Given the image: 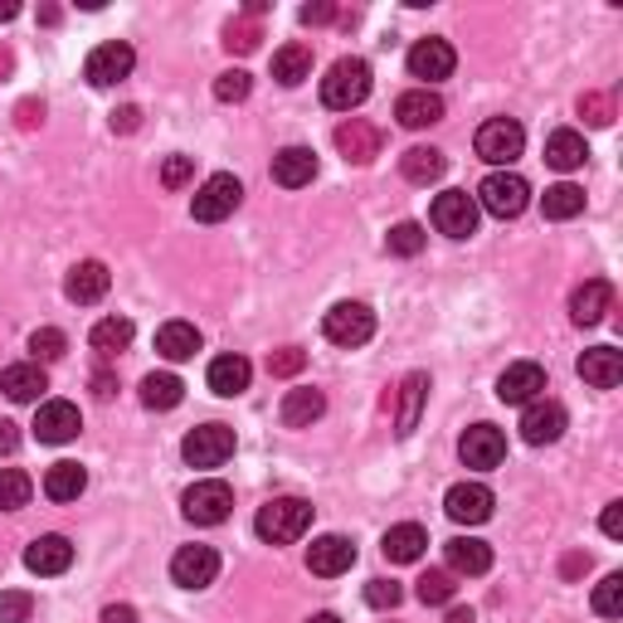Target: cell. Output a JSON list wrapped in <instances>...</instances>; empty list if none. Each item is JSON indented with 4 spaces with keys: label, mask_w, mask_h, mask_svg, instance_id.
I'll return each mask as SVG.
<instances>
[{
    "label": "cell",
    "mask_w": 623,
    "mask_h": 623,
    "mask_svg": "<svg viewBox=\"0 0 623 623\" xmlns=\"http://www.w3.org/2000/svg\"><path fill=\"white\" fill-rule=\"evenodd\" d=\"M254 531L268 541V546H288V541H302L312 531V507L302 497H274L268 507H258Z\"/></svg>",
    "instance_id": "1"
},
{
    "label": "cell",
    "mask_w": 623,
    "mask_h": 623,
    "mask_svg": "<svg viewBox=\"0 0 623 623\" xmlns=\"http://www.w3.org/2000/svg\"><path fill=\"white\" fill-rule=\"evenodd\" d=\"M370 98V64L366 59H336L322 78V103L332 112H351Z\"/></svg>",
    "instance_id": "2"
},
{
    "label": "cell",
    "mask_w": 623,
    "mask_h": 623,
    "mask_svg": "<svg viewBox=\"0 0 623 623\" xmlns=\"http://www.w3.org/2000/svg\"><path fill=\"white\" fill-rule=\"evenodd\" d=\"M472 200H478L487 214H497V220H516V214L531 205V186L516 171H492L478 186V196Z\"/></svg>",
    "instance_id": "3"
},
{
    "label": "cell",
    "mask_w": 623,
    "mask_h": 623,
    "mask_svg": "<svg viewBox=\"0 0 623 623\" xmlns=\"http://www.w3.org/2000/svg\"><path fill=\"white\" fill-rule=\"evenodd\" d=\"M322 332H326V342L332 346L356 351V346H366L370 336H376V312H370L366 302H336V308L326 312Z\"/></svg>",
    "instance_id": "4"
},
{
    "label": "cell",
    "mask_w": 623,
    "mask_h": 623,
    "mask_svg": "<svg viewBox=\"0 0 623 623\" xmlns=\"http://www.w3.org/2000/svg\"><path fill=\"white\" fill-rule=\"evenodd\" d=\"M240 200H244V186L234 180L230 171H220V176H210L205 186L196 190V200H190V214H196L200 224H220V220H230L234 210H240Z\"/></svg>",
    "instance_id": "5"
},
{
    "label": "cell",
    "mask_w": 623,
    "mask_h": 623,
    "mask_svg": "<svg viewBox=\"0 0 623 623\" xmlns=\"http://www.w3.org/2000/svg\"><path fill=\"white\" fill-rule=\"evenodd\" d=\"M190 468H220V463L234 458V429L230 424H200L186 434V444H180Z\"/></svg>",
    "instance_id": "6"
},
{
    "label": "cell",
    "mask_w": 623,
    "mask_h": 623,
    "mask_svg": "<svg viewBox=\"0 0 623 623\" xmlns=\"http://www.w3.org/2000/svg\"><path fill=\"white\" fill-rule=\"evenodd\" d=\"M521 146H526V132L512 118H492L478 127V156L487 166H512L521 156Z\"/></svg>",
    "instance_id": "7"
},
{
    "label": "cell",
    "mask_w": 623,
    "mask_h": 623,
    "mask_svg": "<svg viewBox=\"0 0 623 623\" xmlns=\"http://www.w3.org/2000/svg\"><path fill=\"white\" fill-rule=\"evenodd\" d=\"M180 512H186V521H196V526H220V521H230L234 512V492L224 482H196L186 492V502H180Z\"/></svg>",
    "instance_id": "8"
},
{
    "label": "cell",
    "mask_w": 623,
    "mask_h": 623,
    "mask_svg": "<svg viewBox=\"0 0 623 623\" xmlns=\"http://www.w3.org/2000/svg\"><path fill=\"white\" fill-rule=\"evenodd\" d=\"M132 64H137L132 44H127V40H108V44H98V49L88 54L84 78H88L93 88H112V84H122V78L132 74Z\"/></svg>",
    "instance_id": "9"
},
{
    "label": "cell",
    "mask_w": 623,
    "mask_h": 623,
    "mask_svg": "<svg viewBox=\"0 0 623 623\" xmlns=\"http://www.w3.org/2000/svg\"><path fill=\"white\" fill-rule=\"evenodd\" d=\"M434 230L448 234V240L478 234V200H472L468 190H444V196L434 200Z\"/></svg>",
    "instance_id": "10"
},
{
    "label": "cell",
    "mask_w": 623,
    "mask_h": 623,
    "mask_svg": "<svg viewBox=\"0 0 623 623\" xmlns=\"http://www.w3.org/2000/svg\"><path fill=\"white\" fill-rule=\"evenodd\" d=\"M492 507H497V497H492V487H482V482H458V487H448V497H444V512L458 521V526H482V521L492 516Z\"/></svg>",
    "instance_id": "11"
},
{
    "label": "cell",
    "mask_w": 623,
    "mask_h": 623,
    "mask_svg": "<svg viewBox=\"0 0 623 623\" xmlns=\"http://www.w3.org/2000/svg\"><path fill=\"white\" fill-rule=\"evenodd\" d=\"M458 458L468 463V468H478V472L497 468V463L507 458V434L502 429H492V424H472L468 434L458 438Z\"/></svg>",
    "instance_id": "12"
},
{
    "label": "cell",
    "mask_w": 623,
    "mask_h": 623,
    "mask_svg": "<svg viewBox=\"0 0 623 623\" xmlns=\"http://www.w3.org/2000/svg\"><path fill=\"white\" fill-rule=\"evenodd\" d=\"M214 575H220V555H214V546H180L176 550L171 580L180 589H205V585H214Z\"/></svg>",
    "instance_id": "13"
},
{
    "label": "cell",
    "mask_w": 623,
    "mask_h": 623,
    "mask_svg": "<svg viewBox=\"0 0 623 623\" xmlns=\"http://www.w3.org/2000/svg\"><path fill=\"white\" fill-rule=\"evenodd\" d=\"M541 390H546V370L536 360H516L497 380V400L502 404H531V400H541Z\"/></svg>",
    "instance_id": "14"
},
{
    "label": "cell",
    "mask_w": 623,
    "mask_h": 623,
    "mask_svg": "<svg viewBox=\"0 0 623 623\" xmlns=\"http://www.w3.org/2000/svg\"><path fill=\"white\" fill-rule=\"evenodd\" d=\"M565 424H570V419H565V404H555V400H531L526 404V414H521V438H526V444H555V438L565 434Z\"/></svg>",
    "instance_id": "15"
},
{
    "label": "cell",
    "mask_w": 623,
    "mask_h": 623,
    "mask_svg": "<svg viewBox=\"0 0 623 623\" xmlns=\"http://www.w3.org/2000/svg\"><path fill=\"white\" fill-rule=\"evenodd\" d=\"M78 429H84V419H78V404H69V400L40 404V414H35L40 444H69V438H78Z\"/></svg>",
    "instance_id": "16"
},
{
    "label": "cell",
    "mask_w": 623,
    "mask_h": 623,
    "mask_svg": "<svg viewBox=\"0 0 623 623\" xmlns=\"http://www.w3.org/2000/svg\"><path fill=\"white\" fill-rule=\"evenodd\" d=\"M112 288V274L98 258H84V264L69 268V278H64V292H69V302H78V308H88V302H103Z\"/></svg>",
    "instance_id": "17"
},
{
    "label": "cell",
    "mask_w": 623,
    "mask_h": 623,
    "mask_svg": "<svg viewBox=\"0 0 623 623\" xmlns=\"http://www.w3.org/2000/svg\"><path fill=\"white\" fill-rule=\"evenodd\" d=\"M351 565H356V546H351L346 536H316L312 550H308V570L322 575V580H336V575H346Z\"/></svg>",
    "instance_id": "18"
},
{
    "label": "cell",
    "mask_w": 623,
    "mask_h": 623,
    "mask_svg": "<svg viewBox=\"0 0 623 623\" xmlns=\"http://www.w3.org/2000/svg\"><path fill=\"white\" fill-rule=\"evenodd\" d=\"M604 312H614V282L589 278L585 288H575V298H570L575 326H599L604 322Z\"/></svg>",
    "instance_id": "19"
},
{
    "label": "cell",
    "mask_w": 623,
    "mask_h": 623,
    "mask_svg": "<svg viewBox=\"0 0 623 623\" xmlns=\"http://www.w3.org/2000/svg\"><path fill=\"white\" fill-rule=\"evenodd\" d=\"M336 152H342L346 162H356V166L376 162L380 156V127H370L366 118L342 122V127H336Z\"/></svg>",
    "instance_id": "20"
},
{
    "label": "cell",
    "mask_w": 623,
    "mask_h": 623,
    "mask_svg": "<svg viewBox=\"0 0 623 623\" xmlns=\"http://www.w3.org/2000/svg\"><path fill=\"white\" fill-rule=\"evenodd\" d=\"M453 64H458V54H453L448 40H419L414 49H410V74L424 78V84H438V78H448Z\"/></svg>",
    "instance_id": "21"
},
{
    "label": "cell",
    "mask_w": 623,
    "mask_h": 623,
    "mask_svg": "<svg viewBox=\"0 0 623 623\" xmlns=\"http://www.w3.org/2000/svg\"><path fill=\"white\" fill-rule=\"evenodd\" d=\"M394 118L410 132L434 127V122H444V98H438L434 88H410V93H400V103H394Z\"/></svg>",
    "instance_id": "22"
},
{
    "label": "cell",
    "mask_w": 623,
    "mask_h": 623,
    "mask_svg": "<svg viewBox=\"0 0 623 623\" xmlns=\"http://www.w3.org/2000/svg\"><path fill=\"white\" fill-rule=\"evenodd\" d=\"M274 180L282 190H302L316 180V152L312 146H282L274 156Z\"/></svg>",
    "instance_id": "23"
},
{
    "label": "cell",
    "mask_w": 623,
    "mask_h": 623,
    "mask_svg": "<svg viewBox=\"0 0 623 623\" xmlns=\"http://www.w3.org/2000/svg\"><path fill=\"white\" fill-rule=\"evenodd\" d=\"M0 390H5V400L15 404H35L44 390H49V376L35 366V360H25V366H5L0 370Z\"/></svg>",
    "instance_id": "24"
},
{
    "label": "cell",
    "mask_w": 623,
    "mask_h": 623,
    "mask_svg": "<svg viewBox=\"0 0 623 623\" xmlns=\"http://www.w3.org/2000/svg\"><path fill=\"white\" fill-rule=\"evenodd\" d=\"M205 380H210V390L220 394V400H234V394L248 390V380H254V366H248L244 356H214Z\"/></svg>",
    "instance_id": "25"
},
{
    "label": "cell",
    "mask_w": 623,
    "mask_h": 623,
    "mask_svg": "<svg viewBox=\"0 0 623 623\" xmlns=\"http://www.w3.org/2000/svg\"><path fill=\"white\" fill-rule=\"evenodd\" d=\"M25 565H30L35 575H64V570L74 565V546H69V536H40V541H30Z\"/></svg>",
    "instance_id": "26"
},
{
    "label": "cell",
    "mask_w": 623,
    "mask_h": 623,
    "mask_svg": "<svg viewBox=\"0 0 623 623\" xmlns=\"http://www.w3.org/2000/svg\"><path fill=\"white\" fill-rule=\"evenodd\" d=\"M580 380L594 385V390H614V385L623 380V356L614 346H594L580 356Z\"/></svg>",
    "instance_id": "27"
},
{
    "label": "cell",
    "mask_w": 623,
    "mask_h": 623,
    "mask_svg": "<svg viewBox=\"0 0 623 623\" xmlns=\"http://www.w3.org/2000/svg\"><path fill=\"white\" fill-rule=\"evenodd\" d=\"M424 546H429V531L414 526V521H404V526H390V531H385V541H380L385 560H394V565H414L419 555H424Z\"/></svg>",
    "instance_id": "28"
},
{
    "label": "cell",
    "mask_w": 623,
    "mask_h": 623,
    "mask_svg": "<svg viewBox=\"0 0 623 623\" xmlns=\"http://www.w3.org/2000/svg\"><path fill=\"white\" fill-rule=\"evenodd\" d=\"M400 171L410 186H434V180L448 171V156L438 152V146H410V152L400 156Z\"/></svg>",
    "instance_id": "29"
},
{
    "label": "cell",
    "mask_w": 623,
    "mask_h": 623,
    "mask_svg": "<svg viewBox=\"0 0 623 623\" xmlns=\"http://www.w3.org/2000/svg\"><path fill=\"white\" fill-rule=\"evenodd\" d=\"M444 550H448V570L453 575H487L492 570V546H487V541L453 536Z\"/></svg>",
    "instance_id": "30"
},
{
    "label": "cell",
    "mask_w": 623,
    "mask_h": 623,
    "mask_svg": "<svg viewBox=\"0 0 623 623\" xmlns=\"http://www.w3.org/2000/svg\"><path fill=\"white\" fill-rule=\"evenodd\" d=\"M282 424L288 429H312L326 414V394L322 390H288L282 394Z\"/></svg>",
    "instance_id": "31"
},
{
    "label": "cell",
    "mask_w": 623,
    "mask_h": 623,
    "mask_svg": "<svg viewBox=\"0 0 623 623\" xmlns=\"http://www.w3.org/2000/svg\"><path fill=\"white\" fill-rule=\"evenodd\" d=\"M424 400H429V376H424V370H414V376H404V385H400V414H394V429H400L404 438L419 429Z\"/></svg>",
    "instance_id": "32"
},
{
    "label": "cell",
    "mask_w": 623,
    "mask_h": 623,
    "mask_svg": "<svg viewBox=\"0 0 623 623\" xmlns=\"http://www.w3.org/2000/svg\"><path fill=\"white\" fill-rule=\"evenodd\" d=\"M132 336H137V326H132L127 316H103V322L88 332V346H93L103 360H112V356H122V351L132 346Z\"/></svg>",
    "instance_id": "33"
},
{
    "label": "cell",
    "mask_w": 623,
    "mask_h": 623,
    "mask_svg": "<svg viewBox=\"0 0 623 623\" xmlns=\"http://www.w3.org/2000/svg\"><path fill=\"white\" fill-rule=\"evenodd\" d=\"M88 487V472L78 468V463H54L49 472H44V497L49 502H78Z\"/></svg>",
    "instance_id": "34"
},
{
    "label": "cell",
    "mask_w": 623,
    "mask_h": 623,
    "mask_svg": "<svg viewBox=\"0 0 623 623\" xmlns=\"http://www.w3.org/2000/svg\"><path fill=\"white\" fill-rule=\"evenodd\" d=\"M585 156H589V146H585L580 132L560 127V132H550L546 137V162L555 166V171H575V166H585Z\"/></svg>",
    "instance_id": "35"
},
{
    "label": "cell",
    "mask_w": 623,
    "mask_h": 623,
    "mask_svg": "<svg viewBox=\"0 0 623 623\" xmlns=\"http://www.w3.org/2000/svg\"><path fill=\"white\" fill-rule=\"evenodd\" d=\"M274 78L282 88H298L302 78H312V49L308 44H282L274 54Z\"/></svg>",
    "instance_id": "36"
},
{
    "label": "cell",
    "mask_w": 623,
    "mask_h": 623,
    "mask_svg": "<svg viewBox=\"0 0 623 623\" xmlns=\"http://www.w3.org/2000/svg\"><path fill=\"white\" fill-rule=\"evenodd\" d=\"M186 400V385L171 370H156V376L142 380V404L146 410H176V404Z\"/></svg>",
    "instance_id": "37"
},
{
    "label": "cell",
    "mask_w": 623,
    "mask_h": 623,
    "mask_svg": "<svg viewBox=\"0 0 623 623\" xmlns=\"http://www.w3.org/2000/svg\"><path fill=\"white\" fill-rule=\"evenodd\" d=\"M156 351H162L166 360H190L200 351V332L190 322H166L162 332H156Z\"/></svg>",
    "instance_id": "38"
},
{
    "label": "cell",
    "mask_w": 623,
    "mask_h": 623,
    "mask_svg": "<svg viewBox=\"0 0 623 623\" xmlns=\"http://www.w3.org/2000/svg\"><path fill=\"white\" fill-rule=\"evenodd\" d=\"M580 210H585V190L570 186V180H560V186H550L546 196H541V214H546V220H575Z\"/></svg>",
    "instance_id": "39"
},
{
    "label": "cell",
    "mask_w": 623,
    "mask_h": 623,
    "mask_svg": "<svg viewBox=\"0 0 623 623\" xmlns=\"http://www.w3.org/2000/svg\"><path fill=\"white\" fill-rule=\"evenodd\" d=\"M419 604H453V594H458V585H453V570H429V575H419Z\"/></svg>",
    "instance_id": "40"
},
{
    "label": "cell",
    "mask_w": 623,
    "mask_h": 623,
    "mask_svg": "<svg viewBox=\"0 0 623 623\" xmlns=\"http://www.w3.org/2000/svg\"><path fill=\"white\" fill-rule=\"evenodd\" d=\"M30 492H35V482H30L25 472L0 468V512H20V507L30 502Z\"/></svg>",
    "instance_id": "41"
},
{
    "label": "cell",
    "mask_w": 623,
    "mask_h": 623,
    "mask_svg": "<svg viewBox=\"0 0 623 623\" xmlns=\"http://www.w3.org/2000/svg\"><path fill=\"white\" fill-rule=\"evenodd\" d=\"M594 614L599 619H619L623 614V575L619 570L599 580V589H594Z\"/></svg>",
    "instance_id": "42"
},
{
    "label": "cell",
    "mask_w": 623,
    "mask_h": 623,
    "mask_svg": "<svg viewBox=\"0 0 623 623\" xmlns=\"http://www.w3.org/2000/svg\"><path fill=\"white\" fill-rule=\"evenodd\" d=\"M385 248H390L394 258H414L419 248H424V230H419L414 220H404V224H394L390 234H385Z\"/></svg>",
    "instance_id": "43"
},
{
    "label": "cell",
    "mask_w": 623,
    "mask_h": 623,
    "mask_svg": "<svg viewBox=\"0 0 623 623\" xmlns=\"http://www.w3.org/2000/svg\"><path fill=\"white\" fill-rule=\"evenodd\" d=\"M258 25L254 20H230V25H224V49L230 54H254L258 49Z\"/></svg>",
    "instance_id": "44"
},
{
    "label": "cell",
    "mask_w": 623,
    "mask_h": 623,
    "mask_svg": "<svg viewBox=\"0 0 623 623\" xmlns=\"http://www.w3.org/2000/svg\"><path fill=\"white\" fill-rule=\"evenodd\" d=\"M30 351H35V366L40 360H59L64 351H69V336H64L59 326H40V332L30 336Z\"/></svg>",
    "instance_id": "45"
},
{
    "label": "cell",
    "mask_w": 623,
    "mask_h": 623,
    "mask_svg": "<svg viewBox=\"0 0 623 623\" xmlns=\"http://www.w3.org/2000/svg\"><path fill=\"white\" fill-rule=\"evenodd\" d=\"M248 88H254V78H248L244 69H230V74L214 78V98H220V103H244Z\"/></svg>",
    "instance_id": "46"
},
{
    "label": "cell",
    "mask_w": 623,
    "mask_h": 623,
    "mask_svg": "<svg viewBox=\"0 0 623 623\" xmlns=\"http://www.w3.org/2000/svg\"><path fill=\"white\" fill-rule=\"evenodd\" d=\"M580 118L589 122V127H609V122H614V98L609 93H585L580 98Z\"/></svg>",
    "instance_id": "47"
},
{
    "label": "cell",
    "mask_w": 623,
    "mask_h": 623,
    "mask_svg": "<svg viewBox=\"0 0 623 623\" xmlns=\"http://www.w3.org/2000/svg\"><path fill=\"white\" fill-rule=\"evenodd\" d=\"M30 609H35V599L25 589H5L0 594V623H30Z\"/></svg>",
    "instance_id": "48"
},
{
    "label": "cell",
    "mask_w": 623,
    "mask_h": 623,
    "mask_svg": "<svg viewBox=\"0 0 623 623\" xmlns=\"http://www.w3.org/2000/svg\"><path fill=\"white\" fill-rule=\"evenodd\" d=\"M190 180H196V156H166L162 186L166 190H180V186H190Z\"/></svg>",
    "instance_id": "49"
},
{
    "label": "cell",
    "mask_w": 623,
    "mask_h": 623,
    "mask_svg": "<svg viewBox=\"0 0 623 623\" xmlns=\"http://www.w3.org/2000/svg\"><path fill=\"white\" fill-rule=\"evenodd\" d=\"M400 599H404V589L394 585V580H370V585H366V604H370V609H394Z\"/></svg>",
    "instance_id": "50"
},
{
    "label": "cell",
    "mask_w": 623,
    "mask_h": 623,
    "mask_svg": "<svg viewBox=\"0 0 623 623\" xmlns=\"http://www.w3.org/2000/svg\"><path fill=\"white\" fill-rule=\"evenodd\" d=\"M302 366H308V356H302L298 346H282V351L268 356V376H298Z\"/></svg>",
    "instance_id": "51"
},
{
    "label": "cell",
    "mask_w": 623,
    "mask_h": 623,
    "mask_svg": "<svg viewBox=\"0 0 623 623\" xmlns=\"http://www.w3.org/2000/svg\"><path fill=\"white\" fill-rule=\"evenodd\" d=\"M137 127H142L137 108H118V112H112V132H137Z\"/></svg>",
    "instance_id": "52"
},
{
    "label": "cell",
    "mask_w": 623,
    "mask_h": 623,
    "mask_svg": "<svg viewBox=\"0 0 623 623\" xmlns=\"http://www.w3.org/2000/svg\"><path fill=\"white\" fill-rule=\"evenodd\" d=\"M604 536H623V502H609L604 507Z\"/></svg>",
    "instance_id": "53"
},
{
    "label": "cell",
    "mask_w": 623,
    "mask_h": 623,
    "mask_svg": "<svg viewBox=\"0 0 623 623\" xmlns=\"http://www.w3.org/2000/svg\"><path fill=\"white\" fill-rule=\"evenodd\" d=\"M332 15H336L332 5H302V10H298V20H302V25H326V20H332Z\"/></svg>",
    "instance_id": "54"
},
{
    "label": "cell",
    "mask_w": 623,
    "mask_h": 623,
    "mask_svg": "<svg viewBox=\"0 0 623 623\" xmlns=\"http://www.w3.org/2000/svg\"><path fill=\"white\" fill-rule=\"evenodd\" d=\"M40 122H44V103H35V98H30V103H20V127H40Z\"/></svg>",
    "instance_id": "55"
},
{
    "label": "cell",
    "mask_w": 623,
    "mask_h": 623,
    "mask_svg": "<svg viewBox=\"0 0 623 623\" xmlns=\"http://www.w3.org/2000/svg\"><path fill=\"white\" fill-rule=\"evenodd\" d=\"M15 448H20V424L0 419V453H15Z\"/></svg>",
    "instance_id": "56"
},
{
    "label": "cell",
    "mask_w": 623,
    "mask_h": 623,
    "mask_svg": "<svg viewBox=\"0 0 623 623\" xmlns=\"http://www.w3.org/2000/svg\"><path fill=\"white\" fill-rule=\"evenodd\" d=\"M103 623H137V609H132V604H108Z\"/></svg>",
    "instance_id": "57"
},
{
    "label": "cell",
    "mask_w": 623,
    "mask_h": 623,
    "mask_svg": "<svg viewBox=\"0 0 623 623\" xmlns=\"http://www.w3.org/2000/svg\"><path fill=\"white\" fill-rule=\"evenodd\" d=\"M93 394H98V400H112V394H118V380H112L108 370H98V376H93Z\"/></svg>",
    "instance_id": "58"
},
{
    "label": "cell",
    "mask_w": 623,
    "mask_h": 623,
    "mask_svg": "<svg viewBox=\"0 0 623 623\" xmlns=\"http://www.w3.org/2000/svg\"><path fill=\"white\" fill-rule=\"evenodd\" d=\"M589 570V555H565V575H580Z\"/></svg>",
    "instance_id": "59"
},
{
    "label": "cell",
    "mask_w": 623,
    "mask_h": 623,
    "mask_svg": "<svg viewBox=\"0 0 623 623\" xmlns=\"http://www.w3.org/2000/svg\"><path fill=\"white\" fill-rule=\"evenodd\" d=\"M10 69H15V54L0 49V78H10Z\"/></svg>",
    "instance_id": "60"
},
{
    "label": "cell",
    "mask_w": 623,
    "mask_h": 623,
    "mask_svg": "<svg viewBox=\"0 0 623 623\" xmlns=\"http://www.w3.org/2000/svg\"><path fill=\"white\" fill-rule=\"evenodd\" d=\"M15 15H20L15 0H0V20H15Z\"/></svg>",
    "instance_id": "61"
},
{
    "label": "cell",
    "mask_w": 623,
    "mask_h": 623,
    "mask_svg": "<svg viewBox=\"0 0 623 623\" xmlns=\"http://www.w3.org/2000/svg\"><path fill=\"white\" fill-rule=\"evenodd\" d=\"M444 623H472V614H468V609H453V614H448Z\"/></svg>",
    "instance_id": "62"
},
{
    "label": "cell",
    "mask_w": 623,
    "mask_h": 623,
    "mask_svg": "<svg viewBox=\"0 0 623 623\" xmlns=\"http://www.w3.org/2000/svg\"><path fill=\"white\" fill-rule=\"evenodd\" d=\"M308 623H342L336 614H316V619H308Z\"/></svg>",
    "instance_id": "63"
}]
</instances>
